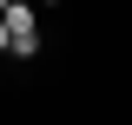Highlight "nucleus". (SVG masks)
Here are the masks:
<instances>
[{
    "label": "nucleus",
    "instance_id": "nucleus-1",
    "mask_svg": "<svg viewBox=\"0 0 132 125\" xmlns=\"http://www.w3.org/2000/svg\"><path fill=\"white\" fill-rule=\"evenodd\" d=\"M0 53H13V40H7V26H0Z\"/></svg>",
    "mask_w": 132,
    "mask_h": 125
}]
</instances>
